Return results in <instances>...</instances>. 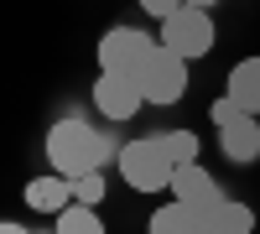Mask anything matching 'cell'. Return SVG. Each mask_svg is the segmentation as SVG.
<instances>
[{
  "label": "cell",
  "instance_id": "6da1fadb",
  "mask_svg": "<svg viewBox=\"0 0 260 234\" xmlns=\"http://www.w3.org/2000/svg\"><path fill=\"white\" fill-rule=\"evenodd\" d=\"M47 161L57 177H83V172H99L104 161H110V141H104L89 120L78 115H62L47 125Z\"/></svg>",
  "mask_w": 260,
  "mask_h": 234
},
{
  "label": "cell",
  "instance_id": "7a4b0ae2",
  "mask_svg": "<svg viewBox=\"0 0 260 234\" xmlns=\"http://www.w3.org/2000/svg\"><path fill=\"white\" fill-rule=\"evenodd\" d=\"M115 166H120L125 187H136V193H172V177H177V161H172L161 136L125 141L115 151Z\"/></svg>",
  "mask_w": 260,
  "mask_h": 234
},
{
  "label": "cell",
  "instance_id": "3957f363",
  "mask_svg": "<svg viewBox=\"0 0 260 234\" xmlns=\"http://www.w3.org/2000/svg\"><path fill=\"white\" fill-rule=\"evenodd\" d=\"M161 47H172L177 57H208L213 52V42H219V26H213V16L208 11H198V6H177L167 21H161Z\"/></svg>",
  "mask_w": 260,
  "mask_h": 234
},
{
  "label": "cell",
  "instance_id": "277c9868",
  "mask_svg": "<svg viewBox=\"0 0 260 234\" xmlns=\"http://www.w3.org/2000/svg\"><path fill=\"white\" fill-rule=\"evenodd\" d=\"M136 78H141L146 104H177V99L187 94V57H177L172 47L156 42V52L146 57V68H141Z\"/></svg>",
  "mask_w": 260,
  "mask_h": 234
},
{
  "label": "cell",
  "instance_id": "5b68a950",
  "mask_svg": "<svg viewBox=\"0 0 260 234\" xmlns=\"http://www.w3.org/2000/svg\"><path fill=\"white\" fill-rule=\"evenodd\" d=\"M156 52V42H151L146 31H136V26H110L99 37V73H130L136 78L141 68H146V57Z\"/></svg>",
  "mask_w": 260,
  "mask_h": 234
},
{
  "label": "cell",
  "instance_id": "8992f818",
  "mask_svg": "<svg viewBox=\"0 0 260 234\" xmlns=\"http://www.w3.org/2000/svg\"><path fill=\"white\" fill-rule=\"evenodd\" d=\"M146 104V94H141V78H130V73H99L94 78V110L104 115V120H136V110Z\"/></svg>",
  "mask_w": 260,
  "mask_h": 234
},
{
  "label": "cell",
  "instance_id": "52a82bcc",
  "mask_svg": "<svg viewBox=\"0 0 260 234\" xmlns=\"http://www.w3.org/2000/svg\"><path fill=\"white\" fill-rule=\"evenodd\" d=\"M172 198L187 203L192 214H208L213 203H224V187L213 182V172L203 161H192V166H177V177H172Z\"/></svg>",
  "mask_w": 260,
  "mask_h": 234
},
{
  "label": "cell",
  "instance_id": "ba28073f",
  "mask_svg": "<svg viewBox=\"0 0 260 234\" xmlns=\"http://www.w3.org/2000/svg\"><path fill=\"white\" fill-rule=\"evenodd\" d=\"M219 151H224L234 166L260 161V120H255V115H240L234 125H219Z\"/></svg>",
  "mask_w": 260,
  "mask_h": 234
},
{
  "label": "cell",
  "instance_id": "9c48e42d",
  "mask_svg": "<svg viewBox=\"0 0 260 234\" xmlns=\"http://www.w3.org/2000/svg\"><path fill=\"white\" fill-rule=\"evenodd\" d=\"M26 203H31V214H62V208L73 203V182L68 177H57V172H47V177H31L26 182Z\"/></svg>",
  "mask_w": 260,
  "mask_h": 234
},
{
  "label": "cell",
  "instance_id": "30bf717a",
  "mask_svg": "<svg viewBox=\"0 0 260 234\" xmlns=\"http://www.w3.org/2000/svg\"><path fill=\"white\" fill-rule=\"evenodd\" d=\"M198 219H203V234H250L255 229V208L240 203V198H224V203H213Z\"/></svg>",
  "mask_w": 260,
  "mask_h": 234
},
{
  "label": "cell",
  "instance_id": "8fae6325",
  "mask_svg": "<svg viewBox=\"0 0 260 234\" xmlns=\"http://www.w3.org/2000/svg\"><path fill=\"white\" fill-rule=\"evenodd\" d=\"M224 94H234L250 115H260V52H255V57H240V62L229 68V89H224Z\"/></svg>",
  "mask_w": 260,
  "mask_h": 234
},
{
  "label": "cell",
  "instance_id": "7c38bea8",
  "mask_svg": "<svg viewBox=\"0 0 260 234\" xmlns=\"http://www.w3.org/2000/svg\"><path fill=\"white\" fill-rule=\"evenodd\" d=\"M146 234H203V219L192 214L187 203H161L156 214H151V224H146Z\"/></svg>",
  "mask_w": 260,
  "mask_h": 234
},
{
  "label": "cell",
  "instance_id": "4fadbf2b",
  "mask_svg": "<svg viewBox=\"0 0 260 234\" xmlns=\"http://www.w3.org/2000/svg\"><path fill=\"white\" fill-rule=\"evenodd\" d=\"M57 234H104V219L94 208H83V203H68L57 214Z\"/></svg>",
  "mask_w": 260,
  "mask_h": 234
},
{
  "label": "cell",
  "instance_id": "5bb4252c",
  "mask_svg": "<svg viewBox=\"0 0 260 234\" xmlns=\"http://www.w3.org/2000/svg\"><path fill=\"white\" fill-rule=\"evenodd\" d=\"M161 141H167V151H172V161H177V166H192V161L203 156V146H198V136H192V130H167Z\"/></svg>",
  "mask_w": 260,
  "mask_h": 234
},
{
  "label": "cell",
  "instance_id": "9a60e30c",
  "mask_svg": "<svg viewBox=\"0 0 260 234\" xmlns=\"http://www.w3.org/2000/svg\"><path fill=\"white\" fill-rule=\"evenodd\" d=\"M99 198H104V172H83V177H73V203L94 208Z\"/></svg>",
  "mask_w": 260,
  "mask_h": 234
},
{
  "label": "cell",
  "instance_id": "2e32d148",
  "mask_svg": "<svg viewBox=\"0 0 260 234\" xmlns=\"http://www.w3.org/2000/svg\"><path fill=\"white\" fill-rule=\"evenodd\" d=\"M240 115H250V110H245L234 94H219V99H213V110H208V120H213V125H234Z\"/></svg>",
  "mask_w": 260,
  "mask_h": 234
},
{
  "label": "cell",
  "instance_id": "e0dca14e",
  "mask_svg": "<svg viewBox=\"0 0 260 234\" xmlns=\"http://www.w3.org/2000/svg\"><path fill=\"white\" fill-rule=\"evenodd\" d=\"M177 6H182V0H141V11H146V16H156V21H167Z\"/></svg>",
  "mask_w": 260,
  "mask_h": 234
},
{
  "label": "cell",
  "instance_id": "ac0fdd59",
  "mask_svg": "<svg viewBox=\"0 0 260 234\" xmlns=\"http://www.w3.org/2000/svg\"><path fill=\"white\" fill-rule=\"evenodd\" d=\"M0 234H31L26 224H0Z\"/></svg>",
  "mask_w": 260,
  "mask_h": 234
},
{
  "label": "cell",
  "instance_id": "d6986e66",
  "mask_svg": "<svg viewBox=\"0 0 260 234\" xmlns=\"http://www.w3.org/2000/svg\"><path fill=\"white\" fill-rule=\"evenodd\" d=\"M182 6H198V11H213V6H219V0H182Z\"/></svg>",
  "mask_w": 260,
  "mask_h": 234
}]
</instances>
